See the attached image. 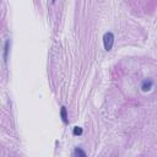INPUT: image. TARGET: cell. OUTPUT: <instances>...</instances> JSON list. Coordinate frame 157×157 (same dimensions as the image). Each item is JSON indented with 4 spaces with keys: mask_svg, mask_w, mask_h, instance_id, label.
I'll list each match as a JSON object with an SVG mask.
<instances>
[{
    "mask_svg": "<svg viewBox=\"0 0 157 157\" xmlns=\"http://www.w3.org/2000/svg\"><path fill=\"white\" fill-rule=\"evenodd\" d=\"M114 44V34L112 32H105L103 34V45H104V49L107 52H109L112 49Z\"/></svg>",
    "mask_w": 157,
    "mask_h": 157,
    "instance_id": "cell-1",
    "label": "cell"
},
{
    "mask_svg": "<svg viewBox=\"0 0 157 157\" xmlns=\"http://www.w3.org/2000/svg\"><path fill=\"white\" fill-rule=\"evenodd\" d=\"M153 86V81L151 78H145L142 82H141V90L144 92H148Z\"/></svg>",
    "mask_w": 157,
    "mask_h": 157,
    "instance_id": "cell-2",
    "label": "cell"
},
{
    "mask_svg": "<svg viewBox=\"0 0 157 157\" xmlns=\"http://www.w3.org/2000/svg\"><path fill=\"white\" fill-rule=\"evenodd\" d=\"M9 50H10V40L7 39L5 42V45H4V61L6 63L7 61V55H9Z\"/></svg>",
    "mask_w": 157,
    "mask_h": 157,
    "instance_id": "cell-3",
    "label": "cell"
},
{
    "mask_svg": "<svg viewBox=\"0 0 157 157\" xmlns=\"http://www.w3.org/2000/svg\"><path fill=\"white\" fill-rule=\"evenodd\" d=\"M60 115H61L63 123H64V124H67V123H69V120H67V112H66V107H61V109H60Z\"/></svg>",
    "mask_w": 157,
    "mask_h": 157,
    "instance_id": "cell-4",
    "label": "cell"
},
{
    "mask_svg": "<svg viewBox=\"0 0 157 157\" xmlns=\"http://www.w3.org/2000/svg\"><path fill=\"white\" fill-rule=\"evenodd\" d=\"M75 156H76V157H87L86 152H85L82 148H80V147H76V148H75Z\"/></svg>",
    "mask_w": 157,
    "mask_h": 157,
    "instance_id": "cell-5",
    "label": "cell"
},
{
    "mask_svg": "<svg viewBox=\"0 0 157 157\" xmlns=\"http://www.w3.org/2000/svg\"><path fill=\"white\" fill-rule=\"evenodd\" d=\"M72 132H74V135H81V134H82V128H80V126H75Z\"/></svg>",
    "mask_w": 157,
    "mask_h": 157,
    "instance_id": "cell-6",
    "label": "cell"
},
{
    "mask_svg": "<svg viewBox=\"0 0 157 157\" xmlns=\"http://www.w3.org/2000/svg\"><path fill=\"white\" fill-rule=\"evenodd\" d=\"M113 157H118V156H113Z\"/></svg>",
    "mask_w": 157,
    "mask_h": 157,
    "instance_id": "cell-7",
    "label": "cell"
}]
</instances>
